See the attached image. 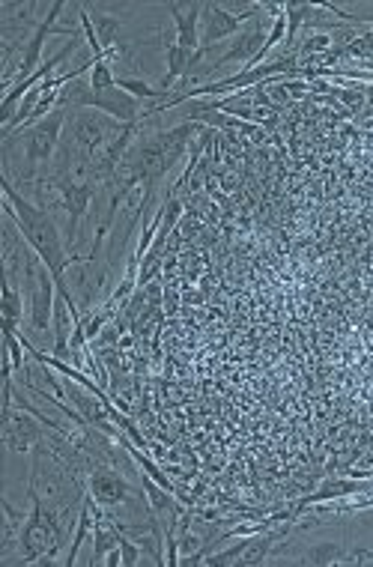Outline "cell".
Masks as SVG:
<instances>
[{
    "label": "cell",
    "instance_id": "obj_1",
    "mask_svg": "<svg viewBox=\"0 0 373 567\" xmlns=\"http://www.w3.org/2000/svg\"><path fill=\"white\" fill-rule=\"evenodd\" d=\"M63 132H66V111L57 108L45 120L6 135L0 144L3 180L12 186L15 183L33 186L39 180H48L54 171L57 150L63 144Z\"/></svg>",
    "mask_w": 373,
    "mask_h": 567
},
{
    "label": "cell",
    "instance_id": "obj_2",
    "mask_svg": "<svg viewBox=\"0 0 373 567\" xmlns=\"http://www.w3.org/2000/svg\"><path fill=\"white\" fill-rule=\"evenodd\" d=\"M3 212L15 221L21 239L39 254V260L51 269L54 281H63L66 269L72 266L75 257H69V245L57 227V221L51 218V212H45L39 203H33L30 197H24L12 183L3 180Z\"/></svg>",
    "mask_w": 373,
    "mask_h": 567
},
{
    "label": "cell",
    "instance_id": "obj_3",
    "mask_svg": "<svg viewBox=\"0 0 373 567\" xmlns=\"http://www.w3.org/2000/svg\"><path fill=\"white\" fill-rule=\"evenodd\" d=\"M66 526L36 499H30V514L21 526L18 556L12 565H51L57 562V553L66 547Z\"/></svg>",
    "mask_w": 373,
    "mask_h": 567
},
{
    "label": "cell",
    "instance_id": "obj_4",
    "mask_svg": "<svg viewBox=\"0 0 373 567\" xmlns=\"http://www.w3.org/2000/svg\"><path fill=\"white\" fill-rule=\"evenodd\" d=\"M129 123H117L114 117L93 111V108H72L66 111V138L84 150L96 165L102 162V156L111 150V144L126 132Z\"/></svg>",
    "mask_w": 373,
    "mask_h": 567
},
{
    "label": "cell",
    "instance_id": "obj_5",
    "mask_svg": "<svg viewBox=\"0 0 373 567\" xmlns=\"http://www.w3.org/2000/svg\"><path fill=\"white\" fill-rule=\"evenodd\" d=\"M48 427L27 409L6 403L3 406V448L9 454H33L45 442Z\"/></svg>",
    "mask_w": 373,
    "mask_h": 567
},
{
    "label": "cell",
    "instance_id": "obj_6",
    "mask_svg": "<svg viewBox=\"0 0 373 567\" xmlns=\"http://www.w3.org/2000/svg\"><path fill=\"white\" fill-rule=\"evenodd\" d=\"M27 296V326L36 335V341H54L51 323H54V299H57V281L48 266L39 269L33 287L24 293Z\"/></svg>",
    "mask_w": 373,
    "mask_h": 567
},
{
    "label": "cell",
    "instance_id": "obj_7",
    "mask_svg": "<svg viewBox=\"0 0 373 567\" xmlns=\"http://www.w3.org/2000/svg\"><path fill=\"white\" fill-rule=\"evenodd\" d=\"M87 496H90L96 505H102L105 511H114V508H123V505H129L132 499L144 496V487H141V493H138V490L123 478V472H120L117 466L102 463V466H96V469L87 475Z\"/></svg>",
    "mask_w": 373,
    "mask_h": 567
},
{
    "label": "cell",
    "instance_id": "obj_8",
    "mask_svg": "<svg viewBox=\"0 0 373 567\" xmlns=\"http://www.w3.org/2000/svg\"><path fill=\"white\" fill-rule=\"evenodd\" d=\"M266 39H269V33L263 30V21L254 18V21L233 39V45H230L206 72L215 75V72H221V69L230 66V63H242L245 69H254V66H257V57H260L263 48H266Z\"/></svg>",
    "mask_w": 373,
    "mask_h": 567
},
{
    "label": "cell",
    "instance_id": "obj_9",
    "mask_svg": "<svg viewBox=\"0 0 373 567\" xmlns=\"http://www.w3.org/2000/svg\"><path fill=\"white\" fill-rule=\"evenodd\" d=\"M63 9H66V3H54L51 12H48V18H42L39 27L33 30V36L27 39V45H24V51H21V63H18V81L30 78V75L36 72L39 57H42V48H45V39H48V33L54 30V21L60 18Z\"/></svg>",
    "mask_w": 373,
    "mask_h": 567
},
{
    "label": "cell",
    "instance_id": "obj_10",
    "mask_svg": "<svg viewBox=\"0 0 373 567\" xmlns=\"http://www.w3.org/2000/svg\"><path fill=\"white\" fill-rule=\"evenodd\" d=\"M171 15L177 24V45L186 48L191 54H197L200 48V15H203V3H171Z\"/></svg>",
    "mask_w": 373,
    "mask_h": 567
},
{
    "label": "cell",
    "instance_id": "obj_11",
    "mask_svg": "<svg viewBox=\"0 0 373 567\" xmlns=\"http://www.w3.org/2000/svg\"><path fill=\"white\" fill-rule=\"evenodd\" d=\"M287 535V532H269V535H254V538H245V550L239 556L236 565L251 567V565H263L269 559V553L275 550L278 538Z\"/></svg>",
    "mask_w": 373,
    "mask_h": 567
},
{
    "label": "cell",
    "instance_id": "obj_12",
    "mask_svg": "<svg viewBox=\"0 0 373 567\" xmlns=\"http://www.w3.org/2000/svg\"><path fill=\"white\" fill-rule=\"evenodd\" d=\"M373 484L365 481H326L308 502H329V499H344V496H356V493H371Z\"/></svg>",
    "mask_w": 373,
    "mask_h": 567
},
{
    "label": "cell",
    "instance_id": "obj_13",
    "mask_svg": "<svg viewBox=\"0 0 373 567\" xmlns=\"http://www.w3.org/2000/svg\"><path fill=\"white\" fill-rule=\"evenodd\" d=\"M344 553H347L344 544L329 541V544H314V547H311L302 559H296V562H299V565H317V567L344 565Z\"/></svg>",
    "mask_w": 373,
    "mask_h": 567
},
{
    "label": "cell",
    "instance_id": "obj_14",
    "mask_svg": "<svg viewBox=\"0 0 373 567\" xmlns=\"http://www.w3.org/2000/svg\"><path fill=\"white\" fill-rule=\"evenodd\" d=\"M0 308H3V320L6 323L18 326L24 320V290L18 287V281L3 278V302H0Z\"/></svg>",
    "mask_w": 373,
    "mask_h": 567
},
{
    "label": "cell",
    "instance_id": "obj_15",
    "mask_svg": "<svg viewBox=\"0 0 373 567\" xmlns=\"http://www.w3.org/2000/svg\"><path fill=\"white\" fill-rule=\"evenodd\" d=\"M117 87L126 90L129 96H135L138 102H144V99H168V93L153 90L144 78H117Z\"/></svg>",
    "mask_w": 373,
    "mask_h": 567
},
{
    "label": "cell",
    "instance_id": "obj_16",
    "mask_svg": "<svg viewBox=\"0 0 373 567\" xmlns=\"http://www.w3.org/2000/svg\"><path fill=\"white\" fill-rule=\"evenodd\" d=\"M87 81H90L93 90H111V87H117V75H114V69H111L108 60H96L90 66V78Z\"/></svg>",
    "mask_w": 373,
    "mask_h": 567
},
{
    "label": "cell",
    "instance_id": "obj_17",
    "mask_svg": "<svg viewBox=\"0 0 373 567\" xmlns=\"http://www.w3.org/2000/svg\"><path fill=\"white\" fill-rule=\"evenodd\" d=\"M120 553H123V567H135L141 562V547L135 541H129L126 535L120 541Z\"/></svg>",
    "mask_w": 373,
    "mask_h": 567
},
{
    "label": "cell",
    "instance_id": "obj_18",
    "mask_svg": "<svg viewBox=\"0 0 373 567\" xmlns=\"http://www.w3.org/2000/svg\"><path fill=\"white\" fill-rule=\"evenodd\" d=\"M105 565H108V567L123 565V553H120V547H117V550H111V553L105 556Z\"/></svg>",
    "mask_w": 373,
    "mask_h": 567
}]
</instances>
